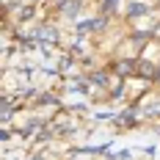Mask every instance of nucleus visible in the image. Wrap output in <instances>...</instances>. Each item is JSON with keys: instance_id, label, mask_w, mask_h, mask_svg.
Masks as SVG:
<instances>
[{"instance_id": "nucleus-1", "label": "nucleus", "mask_w": 160, "mask_h": 160, "mask_svg": "<svg viewBox=\"0 0 160 160\" xmlns=\"http://www.w3.org/2000/svg\"><path fill=\"white\" fill-rule=\"evenodd\" d=\"M39 39H47V42H55V31L44 28V31H39Z\"/></svg>"}, {"instance_id": "nucleus-2", "label": "nucleus", "mask_w": 160, "mask_h": 160, "mask_svg": "<svg viewBox=\"0 0 160 160\" xmlns=\"http://www.w3.org/2000/svg\"><path fill=\"white\" fill-rule=\"evenodd\" d=\"M116 3L119 0H105V8H116Z\"/></svg>"}]
</instances>
